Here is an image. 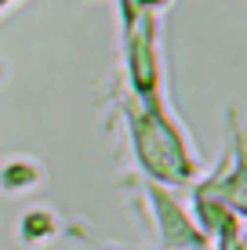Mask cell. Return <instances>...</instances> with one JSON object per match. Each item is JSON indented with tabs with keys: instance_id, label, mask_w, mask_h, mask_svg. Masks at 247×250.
I'll list each match as a JSON object with an SVG mask.
<instances>
[{
	"instance_id": "obj_1",
	"label": "cell",
	"mask_w": 247,
	"mask_h": 250,
	"mask_svg": "<svg viewBox=\"0 0 247 250\" xmlns=\"http://www.w3.org/2000/svg\"><path fill=\"white\" fill-rule=\"evenodd\" d=\"M135 152H138V163L160 182L185 185L197 174V163L185 149L182 134L175 124H167L160 105H142V113H135Z\"/></svg>"
},
{
	"instance_id": "obj_2",
	"label": "cell",
	"mask_w": 247,
	"mask_h": 250,
	"mask_svg": "<svg viewBox=\"0 0 247 250\" xmlns=\"http://www.w3.org/2000/svg\"><path fill=\"white\" fill-rule=\"evenodd\" d=\"M153 200H157V214H160V221H164V243H171V247H193V250L207 247V236L197 232L189 221H185L182 207H178L167 192L153 188Z\"/></svg>"
}]
</instances>
